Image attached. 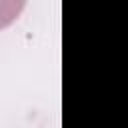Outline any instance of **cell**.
Segmentation results:
<instances>
[{"label": "cell", "mask_w": 128, "mask_h": 128, "mask_svg": "<svg viewBox=\"0 0 128 128\" xmlns=\"http://www.w3.org/2000/svg\"><path fill=\"white\" fill-rule=\"evenodd\" d=\"M26 0H0V30L10 26L22 12Z\"/></svg>", "instance_id": "obj_1"}]
</instances>
